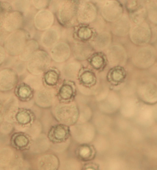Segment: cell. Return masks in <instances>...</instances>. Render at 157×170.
<instances>
[{
	"mask_svg": "<svg viewBox=\"0 0 157 170\" xmlns=\"http://www.w3.org/2000/svg\"><path fill=\"white\" fill-rule=\"evenodd\" d=\"M80 90L84 94H87V89L83 86H80L79 87Z\"/></svg>",
	"mask_w": 157,
	"mask_h": 170,
	"instance_id": "cell-32",
	"label": "cell"
},
{
	"mask_svg": "<svg viewBox=\"0 0 157 170\" xmlns=\"http://www.w3.org/2000/svg\"><path fill=\"white\" fill-rule=\"evenodd\" d=\"M78 120L79 122H86L90 117V112L89 109L86 107L81 109Z\"/></svg>",
	"mask_w": 157,
	"mask_h": 170,
	"instance_id": "cell-26",
	"label": "cell"
},
{
	"mask_svg": "<svg viewBox=\"0 0 157 170\" xmlns=\"http://www.w3.org/2000/svg\"><path fill=\"white\" fill-rule=\"evenodd\" d=\"M50 61V57L45 52L42 50L38 51L29 60L28 69L33 75L41 74L48 67Z\"/></svg>",
	"mask_w": 157,
	"mask_h": 170,
	"instance_id": "cell-4",
	"label": "cell"
},
{
	"mask_svg": "<svg viewBox=\"0 0 157 170\" xmlns=\"http://www.w3.org/2000/svg\"><path fill=\"white\" fill-rule=\"evenodd\" d=\"M17 81V75L14 72L9 69L1 70L0 74V86L2 90H7L13 88Z\"/></svg>",
	"mask_w": 157,
	"mask_h": 170,
	"instance_id": "cell-9",
	"label": "cell"
},
{
	"mask_svg": "<svg viewBox=\"0 0 157 170\" xmlns=\"http://www.w3.org/2000/svg\"><path fill=\"white\" fill-rule=\"evenodd\" d=\"M73 94V90L72 87L69 85H65L61 88L60 95L61 97L64 99L70 98Z\"/></svg>",
	"mask_w": 157,
	"mask_h": 170,
	"instance_id": "cell-23",
	"label": "cell"
},
{
	"mask_svg": "<svg viewBox=\"0 0 157 170\" xmlns=\"http://www.w3.org/2000/svg\"><path fill=\"white\" fill-rule=\"evenodd\" d=\"M77 157L80 160L86 161L91 160L94 157L95 152L93 147L88 143L81 144L76 150Z\"/></svg>",
	"mask_w": 157,
	"mask_h": 170,
	"instance_id": "cell-13",
	"label": "cell"
},
{
	"mask_svg": "<svg viewBox=\"0 0 157 170\" xmlns=\"http://www.w3.org/2000/svg\"><path fill=\"white\" fill-rule=\"evenodd\" d=\"M18 94L21 97L25 98L29 97L31 94V91L29 88L27 86H23L18 89Z\"/></svg>",
	"mask_w": 157,
	"mask_h": 170,
	"instance_id": "cell-27",
	"label": "cell"
},
{
	"mask_svg": "<svg viewBox=\"0 0 157 170\" xmlns=\"http://www.w3.org/2000/svg\"><path fill=\"white\" fill-rule=\"evenodd\" d=\"M38 48L37 42L32 40L28 41L20 54V58L24 61L29 60Z\"/></svg>",
	"mask_w": 157,
	"mask_h": 170,
	"instance_id": "cell-15",
	"label": "cell"
},
{
	"mask_svg": "<svg viewBox=\"0 0 157 170\" xmlns=\"http://www.w3.org/2000/svg\"><path fill=\"white\" fill-rule=\"evenodd\" d=\"M52 93L47 90L43 89L39 91L36 97V102L43 106H48L51 105L53 101Z\"/></svg>",
	"mask_w": 157,
	"mask_h": 170,
	"instance_id": "cell-16",
	"label": "cell"
},
{
	"mask_svg": "<svg viewBox=\"0 0 157 170\" xmlns=\"http://www.w3.org/2000/svg\"><path fill=\"white\" fill-rule=\"evenodd\" d=\"M70 134L69 126L61 123L51 127L48 132L47 138L53 143H61L66 141Z\"/></svg>",
	"mask_w": 157,
	"mask_h": 170,
	"instance_id": "cell-5",
	"label": "cell"
},
{
	"mask_svg": "<svg viewBox=\"0 0 157 170\" xmlns=\"http://www.w3.org/2000/svg\"><path fill=\"white\" fill-rule=\"evenodd\" d=\"M15 117L18 124L22 125H28L33 120L31 114L25 110L17 113Z\"/></svg>",
	"mask_w": 157,
	"mask_h": 170,
	"instance_id": "cell-19",
	"label": "cell"
},
{
	"mask_svg": "<svg viewBox=\"0 0 157 170\" xmlns=\"http://www.w3.org/2000/svg\"><path fill=\"white\" fill-rule=\"evenodd\" d=\"M1 24L3 22L8 15L12 11V8L8 3L0 2Z\"/></svg>",
	"mask_w": 157,
	"mask_h": 170,
	"instance_id": "cell-22",
	"label": "cell"
},
{
	"mask_svg": "<svg viewBox=\"0 0 157 170\" xmlns=\"http://www.w3.org/2000/svg\"><path fill=\"white\" fill-rule=\"evenodd\" d=\"M77 15L78 20L80 22L83 23L89 22L93 20L95 18L96 10L91 4L84 3L79 6Z\"/></svg>",
	"mask_w": 157,
	"mask_h": 170,
	"instance_id": "cell-10",
	"label": "cell"
},
{
	"mask_svg": "<svg viewBox=\"0 0 157 170\" xmlns=\"http://www.w3.org/2000/svg\"><path fill=\"white\" fill-rule=\"evenodd\" d=\"M77 7L72 1H65L60 5L58 12V17L60 22L67 26L71 24L77 14Z\"/></svg>",
	"mask_w": 157,
	"mask_h": 170,
	"instance_id": "cell-6",
	"label": "cell"
},
{
	"mask_svg": "<svg viewBox=\"0 0 157 170\" xmlns=\"http://www.w3.org/2000/svg\"><path fill=\"white\" fill-rule=\"evenodd\" d=\"M78 34L80 38L86 39L89 38L90 37L91 32L89 28L82 27L79 30Z\"/></svg>",
	"mask_w": 157,
	"mask_h": 170,
	"instance_id": "cell-29",
	"label": "cell"
},
{
	"mask_svg": "<svg viewBox=\"0 0 157 170\" xmlns=\"http://www.w3.org/2000/svg\"><path fill=\"white\" fill-rule=\"evenodd\" d=\"M54 20L53 14L47 10L38 12L34 17V22L36 27L40 30L46 29L52 25Z\"/></svg>",
	"mask_w": 157,
	"mask_h": 170,
	"instance_id": "cell-8",
	"label": "cell"
},
{
	"mask_svg": "<svg viewBox=\"0 0 157 170\" xmlns=\"http://www.w3.org/2000/svg\"><path fill=\"white\" fill-rule=\"evenodd\" d=\"M25 81L31 87L36 90L39 89L41 87V80L38 76L29 75L26 79Z\"/></svg>",
	"mask_w": 157,
	"mask_h": 170,
	"instance_id": "cell-21",
	"label": "cell"
},
{
	"mask_svg": "<svg viewBox=\"0 0 157 170\" xmlns=\"http://www.w3.org/2000/svg\"><path fill=\"white\" fill-rule=\"evenodd\" d=\"M55 114L59 122L68 126L76 123L79 118L78 109L75 105L72 104L58 106L55 109Z\"/></svg>",
	"mask_w": 157,
	"mask_h": 170,
	"instance_id": "cell-3",
	"label": "cell"
},
{
	"mask_svg": "<svg viewBox=\"0 0 157 170\" xmlns=\"http://www.w3.org/2000/svg\"><path fill=\"white\" fill-rule=\"evenodd\" d=\"M58 75L54 71H50L48 72L45 76L46 83L50 85H53L55 84L58 80Z\"/></svg>",
	"mask_w": 157,
	"mask_h": 170,
	"instance_id": "cell-24",
	"label": "cell"
},
{
	"mask_svg": "<svg viewBox=\"0 0 157 170\" xmlns=\"http://www.w3.org/2000/svg\"><path fill=\"white\" fill-rule=\"evenodd\" d=\"M80 67L77 63H70L65 67L63 71L64 75L68 78L74 79L76 77Z\"/></svg>",
	"mask_w": 157,
	"mask_h": 170,
	"instance_id": "cell-18",
	"label": "cell"
},
{
	"mask_svg": "<svg viewBox=\"0 0 157 170\" xmlns=\"http://www.w3.org/2000/svg\"><path fill=\"white\" fill-rule=\"evenodd\" d=\"M70 48L66 43L60 42L55 45L51 50V54L52 58L57 62L66 60L69 57Z\"/></svg>",
	"mask_w": 157,
	"mask_h": 170,
	"instance_id": "cell-11",
	"label": "cell"
},
{
	"mask_svg": "<svg viewBox=\"0 0 157 170\" xmlns=\"http://www.w3.org/2000/svg\"><path fill=\"white\" fill-rule=\"evenodd\" d=\"M104 62L103 58L99 55L94 57L91 60V63L93 66L96 69L100 68L103 66Z\"/></svg>",
	"mask_w": 157,
	"mask_h": 170,
	"instance_id": "cell-25",
	"label": "cell"
},
{
	"mask_svg": "<svg viewBox=\"0 0 157 170\" xmlns=\"http://www.w3.org/2000/svg\"><path fill=\"white\" fill-rule=\"evenodd\" d=\"M70 134L77 142L88 143L93 139L95 131L93 127L86 122H79L70 127Z\"/></svg>",
	"mask_w": 157,
	"mask_h": 170,
	"instance_id": "cell-2",
	"label": "cell"
},
{
	"mask_svg": "<svg viewBox=\"0 0 157 170\" xmlns=\"http://www.w3.org/2000/svg\"><path fill=\"white\" fill-rule=\"evenodd\" d=\"M59 36L56 30L49 29L42 34L41 41L43 45L46 48H50L54 45L58 41Z\"/></svg>",
	"mask_w": 157,
	"mask_h": 170,
	"instance_id": "cell-14",
	"label": "cell"
},
{
	"mask_svg": "<svg viewBox=\"0 0 157 170\" xmlns=\"http://www.w3.org/2000/svg\"><path fill=\"white\" fill-rule=\"evenodd\" d=\"M33 2L36 8L40 9L46 7L48 5L49 1L47 0H33Z\"/></svg>",
	"mask_w": 157,
	"mask_h": 170,
	"instance_id": "cell-30",
	"label": "cell"
},
{
	"mask_svg": "<svg viewBox=\"0 0 157 170\" xmlns=\"http://www.w3.org/2000/svg\"><path fill=\"white\" fill-rule=\"evenodd\" d=\"M25 30L19 29L9 34L4 43V47L7 52L13 56L20 54L29 38Z\"/></svg>",
	"mask_w": 157,
	"mask_h": 170,
	"instance_id": "cell-1",
	"label": "cell"
},
{
	"mask_svg": "<svg viewBox=\"0 0 157 170\" xmlns=\"http://www.w3.org/2000/svg\"><path fill=\"white\" fill-rule=\"evenodd\" d=\"M6 56V54L4 48L0 46V63H2L4 61Z\"/></svg>",
	"mask_w": 157,
	"mask_h": 170,
	"instance_id": "cell-31",
	"label": "cell"
},
{
	"mask_svg": "<svg viewBox=\"0 0 157 170\" xmlns=\"http://www.w3.org/2000/svg\"><path fill=\"white\" fill-rule=\"evenodd\" d=\"M24 22L22 13L18 11L12 12L4 20L3 24L5 29L9 31H15L22 27Z\"/></svg>",
	"mask_w": 157,
	"mask_h": 170,
	"instance_id": "cell-7",
	"label": "cell"
},
{
	"mask_svg": "<svg viewBox=\"0 0 157 170\" xmlns=\"http://www.w3.org/2000/svg\"><path fill=\"white\" fill-rule=\"evenodd\" d=\"M82 79L84 83L88 84L92 83L94 80V77L93 74L90 72H86L82 75Z\"/></svg>",
	"mask_w": 157,
	"mask_h": 170,
	"instance_id": "cell-28",
	"label": "cell"
},
{
	"mask_svg": "<svg viewBox=\"0 0 157 170\" xmlns=\"http://www.w3.org/2000/svg\"><path fill=\"white\" fill-rule=\"evenodd\" d=\"M30 143V137L24 132L14 133L11 138V143L14 148L23 150L28 148Z\"/></svg>",
	"mask_w": 157,
	"mask_h": 170,
	"instance_id": "cell-12",
	"label": "cell"
},
{
	"mask_svg": "<svg viewBox=\"0 0 157 170\" xmlns=\"http://www.w3.org/2000/svg\"><path fill=\"white\" fill-rule=\"evenodd\" d=\"M126 76V71L122 67L116 66L113 68L109 74V78L110 81L116 85L122 83Z\"/></svg>",
	"mask_w": 157,
	"mask_h": 170,
	"instance_id": "cell-17",
	"label": "cell"
},
{
	"mask_svg": "<svg viewBox=\"0 0 157 170\" xmlns=\"http://www.w3.org/2000/svg\"><path fill=\"white\" fill-rule=\"evenodd\" d=\"M89 50V47L85 44L79 43L75 45L74 53L76 57L82 59L88 56L90 52Z\"/></svg>",
	"mask_w": 157,
	"mask_h": 170,
	"instance_id": "cell-20",
	"label": "cell"
}]
</instances>
